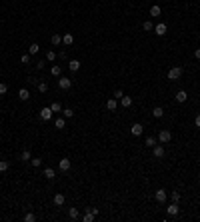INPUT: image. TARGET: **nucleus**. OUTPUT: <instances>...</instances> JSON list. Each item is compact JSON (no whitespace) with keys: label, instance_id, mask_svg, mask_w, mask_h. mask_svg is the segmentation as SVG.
<instances>
[{"label":"nucleus","instance_id":"36","mask_svg":"<svg viewBox=\"0 0 200 222\" xmlns=\"http://www.w3.org/2000/svg\"><path fill=\"white\" fill-rule=\"evenodd\" d=\"M30 164L34 166V168H38V166H42V158H38V156L36 158H30Z\"/></svg>","mask_w":200,"mask_h":222},{"label":"nucleus","instance_id":"1","mask_svg":"<svg viewBox=\"0 0 200 222\" xmlns=\"http://www.w3.org/2000/svg\"><path fill=\"white\" fill-rule=\"evenodd\" d=\"M156 140H158L160 144H168L170 140H172V134H170V130H166V128H162V130L158 132V138H156Z\"/></svg>","mask_w":200,"mask_h":222},{"label":"nucleus","instance_id":"37","mask_svg":"<svg viewBox=\"0 0 200 222\" xmlns=\"http://www.w3.org/2000/svg\"><path fill=\"white\" fill-rule=\"evenodd\" d=\"M8 166H10V164H8V160H0V172H6Z\"/></svg>","mask_w":200,"mask_h":222},{"label":"nucleus","instance_id":"12","mask_svg":"<svg viewBox=\"0 0 200 222\" xmlns=\"http://www.w3.org/2000/svg\"><path fill=\"white\" fill-rule=\"evenodd\" d=\"M174 98H176V102H180V104H182V102H186V100H188V92H186V90H178Z\"/></svg>","mask_w":200,"mask_h":222},{"label":"nucleus","instance_id":"18","mask_svg":"<svg viewBox=\"0 0 200 222\" xmlns=\"http://www.w3.org/2000/svg\"><path fill=\"white\" fill-rule=\"evenodd\" d=\"M152 116L154 118H162L164 116V108L162 106H154V108H152Z\"/></svg>","mask_w":200,"mask_h":222},{"label":"nucleus","instance_id":"35","mask_svg":"<svg viewBox=\"0 0 200 222\" xmlns=\"http://www.w3.org/2000/svg\"><path fill=\"white\" fill-rule=\"evenodd\" d=\"M38 92H42V94L48 92V84H46V82H38Z\"/></svg>","mask_w":200,"mask_h":222},{"label":"nucleus","instance_id":"11","mask_svg":"<svg viewBox=\"0 0 200 222\" xmlns=\"http://www.w3.org/2000/svg\"><path fill=\"white\" fill-rule=\"evenodd\" d=\"M166 212L170 216H176L178 212H180V208H178V202H172V204H168V208H166Z\"/></svg>","mask_w":200,"mask_h":222},{"label":"nucleus","instance_id":"31","mask_svg":"<svg viewBox=\"0 0 200 222\" xmlns=\"http://www.w3.org/2000/svg\"><path fill=\"white\" fill-rule=\"evenodd\" d=\"M50 108H52V112H62L60 102H52V104H50Z\"/></svg>","mask_w":200,"mask_h":222},{"label":"nucleus","instance_id":"17","mask_svg":"<svg viewBox=\"0 0 200 222\" xmlns=\"http://www.w3.org/2000/svg\"><path fill=\"white\" fill-rule=\"evenodd\" d=\"M50 74H52L54 78H60V74H62V68L58 66V64H52V68H50Z\"/></svg>","mask_w":200,"mask_h":222},{"label":"nucleus","instance_id":"32","mask_svg":"<svg viewBox=\"0 0 200 222\" xmlns=\"http://www.w3.org/2000/svg\"><path fill=\"white\" fill-rule=\"evenodd\" d=\"M170 198H172V202H180V190H174L170 194Z\"/></svg>","mask_w":200,"mask_h":222},{"label":"nucleus","instance_id":"14","mask_svg":"<svg viewBox=\"0 0 200 222\" xmlns=\"http://www.w3.org/2000/svg\"><path fill=\"white\" fill-rule=\"evenodd\" d=\"M82 218H84V222H92V220L96 218V214L90 210V208H84V216H82Z\"/></svg>","mask_w":200,"mask_h":222},{"label":"nucleus","instance_id":"2","mask_svg":"<svg viewBox=\"0 0 200 222\" xmlns=\"http://www.w3.org/2000/svg\"><path fill=\"white\" fill-rule=\"evenodd\" d=\"M182 72H184V70H182V66L170 68V70H168V80H178V78L182 76Z\"/></svg>","mask_w":200,"mask_h":222},{"label":"nucleus","instance_id":"33","mask_svg":"<svg viewBox=\"0 0 200 222\" xmlns=\"http://www.w3.org/2000/svg\"><path fill=\"white\" fill-rule=\"evenodd\" d=\"M36 220V214H32V212H26L24 214V222H34Z\"/></svg>","mask_w":200,"mask_h":222},{"label":"nucleus","instance_id":"7","mask_svg":"<svg viewBox=\"0 0 200 222\" xmlns=\"http://www.w3.org/2000/svg\"><path fill=\"white\" fill-rule=\"evenodd\" d=\"M130 132H132V136H142L144 126L140 124V122H134V124H132V128H130Z\"/></svg>","mask_w":200,"mask_h":222},{"label":"nucleus","instance_id":"27","mask_svg":"<svg viewBox=\"0 0 200 222\" xmlns=\"http://www.w3.org/2000/svg\"><path fill=\"white\" fill-rule=\"evenodd\" d=\"M162 14V8L158 6V4H154V6L150 8V16H160Z\"/></svg>","mask_w":200,"mask_h":222},{"label":"nucleus","instance_id":"6","mask_svg":"<svg viewBox=\"0 0 200 222\" xmlns=\"http://www.w3.org/2000/svg\"><path fill=\"white\" fill-rule=\"evenodd\" d=\"M52 108H50V106H44V108L40 110V118L42 120H50V118H52Z\"/></svg>","mask_w":200,"mask_h":222},{"label":"nucleus","instance_id":"30","mask_svg":"<svg viewBox=\"0 0 200 222\" xmlns=\"http://www.w3.org/2000/svg\"><path fill=\"white\" fill-rule=\"evenodd\" d=\"M62 116H64V118H72V116H74V110H72V108H64V110H62Z\"/></svg>","mask_w":200,"mask_h":222},{"label":"nucleus","instance_id":"41","mask_svg":"<svg viewBox=\"0 0 200 222\" xmlns=\"http://www.w3.org/2000/svg\"><path fill=\"white\" fill-rule=\"evenodd\" d=\"M114 96H116V100H118V98H122V96H124V92H122L120 88H118V90H114Z\"/></svg>","mask_w":200,"mask_h":222},{"label":"nucleus","instance_id":"15","mask_svg":"<svg viewBox=\"0 0 200 222\" xmlns=\"http://www.w3.org/2000/svg\"><path fill=\"white\" fill-rule=\"evenodd\" d=\"M68 218L70 220H78L80 218V210L78 208H68Z\"/></svg>","mask_w":200,"mask_h":222},{"label":"nucleus","instance_id":"28","mask_svg":"<svg viewBox=\"0 0 200 222\" xmlns=\"http://www.w3.org/2000/svg\"><path fill=\"white\" fill-rule=\"evenodd\" d=\"M58 58V54L54 52V50H48V52H46V60H50V62H54Z\"/></svg>","mask_w":200,"mask_h":222},{"label":"nucleus","instance_id":"22","mask_svg":"<svg viewBox=\"0 0 200 222\" xmlns=\"http://www.w3.org/2000/svg\"><path fill=\"white\" fill-rule=\"evenodd\" d=\"M18 98H20L22 102H26L28 98H30V92H28L26 88H20V90H18Z\"/></svg>","mask_w":200,"mask_h":222},{"label":"nucleus","instance_id":"24","mask_svg":"<svg viewBox=\"0 0 200 222\" xmlns=\"http://www.w3.org/2000/svg\"><path fill=\"white\" fill-rule=\"evenodd\" d=\"M30 158H32L30 150H22L20 152V162H30Z\"/></svg>","mask_w":200,"mask_h":222},{"label":"nucleus","instance_id":"21","mask_svg":"<svg viewBox=\"0 0 200 222\" xmlns=\"http://www.w3.org/2000/svg\"><path fill=\"white\" fill-rule=\"evenodd\" d=\"M44 178L54 180V178H56V170H54V168H44Z\"/></svg>","mask_w":200,"mask_h":222},{"label":"nucleus","instance_id":"42","mask_svg":"<svg viewBox=\"0 0 200 222\" xmlns=\"http://www.w3.org/2000/svg\"><path fill=\"white\" fill-rule=\"evenodd\" d=\"M194 58H196V60H200V48L194 50Z\"/></svg>","mask_w":200,"mask_h":222},{"label":"nucleus","instance_id":"34","mask_svg":"<svg viewBox=\"0 0 200 222\" xmlns=\"http://www.w3.org/2000/svg\"><path fill=\"white\" fill-rule=\"evenodd\" d=\"M142 28H144V30H146V32H150V30H154V24H152L150 20H146V22L142 24Z\"/></svg>","mask_w":200,"mask_h":222},{"label":"nucleus","instance_id":"25","mask_svg":"<svg viewBox=\"0 0 200 222\" xmlns=\"http://www.w3.org/2000/svg\"><path fill=\"white\" fill-rule=\"evenodd\" d=\"M106 110H110V112L116 110V98H110V100L106 102Z\"/></svg>","mask_w":200,"mask_h":222},{"label":"nucleus","instance_id":"16","mask_svg":"<svg viewBox=\"0 0 200 222\" xmlns=\"http://www.w3.org/2000/svg\"><path fill=\"white\" fill-rule=\"evenodd\" d=\"M64 126H66V118L64 116L54 120V128H56V130H64Z\"/></svg>","mask_w":200,"mask_h":222},{"label":"nucleus","instance_id":"13","mask_svg":"<svg viewBox=\"0 0 200 222\" xmlns=\"http://www.w3.org/2000/svg\"><path fill=\"white\" fill-rule=\"evenodd\" d=\"M52 202H54V206H62V204L66 202V198H64V194H54V198H52Z\"/></svg>","mask_w":200,"mask_h":222},{"label":"nucleus","instance_id":"10","mask_svg":"<svg viewBox=\"0 0 200 222\" xmlns=\"http://www.w3.org/2000/svg\"><path fill=\"white\" fill-rule=\"evenodd\" d=\"M68 70H70V72H78L80 70V60H76V58L68 60Z\"/></svg>","mask_w":200,"mask_h":222},{"label":"nucleus","instance_id":"4","mask_svg":"<svg viewBox=\"0 0 200 222\" xmlns=\"http://www.w3.org/2000/svg\"><path fill=\"white\" fill-rule=\"evenodd\" d=\"M58 86H60V90H70L72 80L66 78V76H60V78H58Z\"/></svg>","mask_w":200,"mask_h":222},{"label":"nucleus","instance_id":"39","mask_svg":"<svg viewBox=\"0 0 200 222\" xmlns=\"http://www.w3.org/2000/svg\"><path fill=\"white\" fill-rule=\"evenodd\" d=\"M20 62H22V64H28V62H30V54H22V56H20Z\"/></svg>","mask_w":200,"mask_h":222},{"label":"nucleus","instance_id":"23","mask_svg":"<svg viewBox=\"0 0 200 222\" xmlns=\"http://www.w3.org/2000/svg\"><path fill=\"white\" fill-rule=\"evenodd\" d=\"M120 104H122V108H130V106H132V98H130V96H122L120 98Z\"/></svg>","mask_w":200,"mask_h":222},{"label":"nucleus","instance_id":"5","mask_svg":"<svg viewBox=\"0 0 200 222\" xmlns=\"http://www.w3.org/2000/svg\"><path fill=\"white\" fill-rule=\"evenodd\" d=\"M154 198H156V202L164 204V202H166V198H168V194L164 192V188H158V190L154 192Z\"/></svg>","mask_w":200,"mask_h":222},{"label":"nucleus","instance_id":"3","mask_svg":"<svg viewBox=\"0 0 200 222\" xmlns=\"http://www.w3.org/2000/svg\"><path fill=\"white\" fill-rule=\"evenodd\" d=\"M164 154H166L164 144H156V146L152 148V156H154V158H164Z\"/></svg>","mask_w":200,"mask_h":222},{"label":"nucleus","instance_id":"29","mask_svg":"<svg viewBox=\"0 0 200 222\" xmlns=\"http://www.w3.org/2000/svg\"><path fill=\"white\" fill-rule=\"evenodd\" d=\"M156 144H158V140H156V138H152V136H150V138H146V146L148 148H154Z\"/></svg>","mask_w":200,"mask_h":222},{"label":"nucleus","instance_id":"26","mask_svg":"<svg viewBox=\"0 0 200 222\" xmlns=\"http://www.w3.org/2000/svg\"><path fill=\"white\" fill-rule=\"evenodd\" d=\"M50 42H52L54 46H60V44H62V36H60V34H52V38H50Z\"/></svg>","mask_w":200,"mask_h":222},{"label":"nucleus","instance_id":"19","mask_svg":"<svg viewBox=\"0 0 200 222\" xmlns=\"http://www.w3.org/2000/svg\"><path fill=\"white\" fill-rule=\"evenodd\" d=\"M38 52H40V46H38V42H34V44L28 46V54H30V56H36Z\"/></svg>","mask_w":200,"mask_h":222},{"label":"nucleus","instance_id":"9","mask_svg":"<svg viewBox=\"0 0 200 222\" xmlns=\"http://www.w3.org/2000/svg\"><path fill=\"white\" fill-rule=\"evenodd\" d=\"M154 32L158 34V36H164V34L168 32V26L164 22H160V24H156V26H154Z\"/></svg>","mask_w":200,"mask_h":222},{"label":"nucleus","instance_id":"38","mask_svg":"<svg viewBox=\"0 0 200 222\" xmlns=\"http://www.w3.org/2000/svg\"><path fill=\"white\" fill-rule=\"evenodd\" d=\"M8 92V84H4V82H0V96H4Z\"/></svg>","mask_w":200,"mask_h":222},{"label":"nucleus","instance_id":"8","mask_svg":"<svg viewBox=\"0 0 200 222\" xmlns=\"http://www.w3.org/2000/svg\"><path fill=\"white\" fill-rule=\"evenodd\" d=\"M70 160L68 158H62L60 162H58V170H60V172H68V170H70Z\"/></svg>","mask_w":200,"mask_h":222},{"label":"nucleus","instance_id":"43","mask_svg":"<svg viewBox=\"0 0 200 222\" xmlns=\"http://www.w3.org/2000/svg\"><path fill=\"white\" fill-rule=\"evenodd\" d=\"M194 124H196V126L200 128V114H198V116H196V120H194Z\"/></svg>","mask_w":200,"mask_h":222},{"label":"nucleus","instance_id":"40","mask_svg":"<svg viewBox=\"0 0 200 222\" xmlns=\"http://www.w3.org/2000/svg\"><path fill=\"white\" fill-rule=\"evenodd\" d=\"M44 66H46V60H38V62H36V68H38V70H42Z\"/></svg>","mask_w":200,"mask_h":222},{"label":"nucleus","instance_id":"20","mask_svg":"<svg viewBox=\"0 0 200 222\" xmlns=\"http://www.w3.org/2000/svg\"><path fill=\"white\" fill-rule=\"evenodd\" d=\"M62 44H66V46H70V44H74V36H72L70 32H66L64 36H62Z\"/></svg>","mask_w":200,"mask_h":222}]
</instances>
